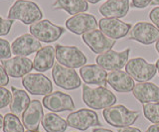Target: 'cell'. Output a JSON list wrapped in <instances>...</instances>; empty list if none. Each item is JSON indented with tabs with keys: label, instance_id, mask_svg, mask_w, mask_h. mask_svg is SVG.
<instances>
[{
	"label": "cell",
	"instance_id": "23",
	"mask_svg": "<svg viewBox=\"0 0 159 132\" xmlns=\"http://www.w3.org/2000/svg\"><path fill=\"white\" fill-rule=\"evenodd\" d=\"M56 50L53 46L42 47L37 52L33 60V68L37 72L44 73L54 67Z\"/></svg>",
	"mask_w": 159,
	"mask_h": 132
},
{
	"label": "cell",
	"instance_id": "29",
	"mask_svg": "<svg viewBox=\"0 0 159 132\" xmlns=\"http://www.w3.org/2000/svg\"><path fill=\"white\" fill-rule=\"evenodd\" d=\"M12 55L11 45L7 40L0 38V60H6L10 59Z\"/></svg>",
	"mask_w": 159,
	"mask_h": 132
},
{
	"label": "cell",
	"instance_id": "28",
	"mask_svg": "<svg viewBox=\"0 0 159 132\" xmlns=\"http://www.w3.org/2000/svg\"><path fill=\"white\" fill-rule=\"evenodd\" d=\"M142 109L144 117L148 121L152 122L153 124L159 123V101L143 104Z\"/></svg>",
	"mask_w": 159,
	"mask_h": 132
},
{
	"label": "cell",
	"instance_id": "27",
	"mask_svg": "<svg viewBox=\"0 0 159 132\" xmlns=\"http://www.w3.org/2000/svg\"><path fill=\"white\" fill-rule=\"evenodd\" d=\"M3 131L4 132H25L24 125L21 123V121L18 118V116L13 113H7L4 116Z\"/></svg>",
	"mask_w": 159,
	"mask_h": 132
},
{
	"label": "cell",
	"instance_id": "16",
	"mask_svg": "<svg viewBox=\"0 0 159 132\" xmlns=\"http://www.w3.org/2000/svg\"><path fill=\"white\" fill-rule=\"evenodd\" d=\"M98 27L97 19L92 14L80 13L69 18L66 21V28L76 35H83Z\"/></svg>",
	"mask_w": 159,
	"mask_h": 132
},
{
	"label": "cell",
	"instance_id": "32",
	"mask_svg": "<svg viewBox=\"0 0 159 132\" xmlns=\"http://www.w3.org/2000/svg\"><path fill=\"white\" fill-rule=\"evenodd\" d=\"M149 18L153 22V24L159 29V7L153 8L149 13Z\"/></svg>",
	"mask_w": 159,
	"mask_h": 132
},
{
	"label": "cell",
	"instance_id": "42",
	"mask_svg": "<svg viewBox=\"0 0 159 132\" xmlns=\"http://www.w3.org/2000/svg\"><path fill=\"white\" fill-rule=\"evenodd\" d=\"M156 69H157V71H158V73H159V60H157L156 61Z\"/></svg>",
	"mask_w": 159,
	"mask_h": 132
},
{
	"label": "cell",
	"instance_id": "1",
	"mask_svg": "<svg viewBox=\"0 0 159 132\" xmlns=\"http://www.w3.org/2000/svg\"><path fill=\"white\" fill-rule=\"evenodd\" d=\"M83 100L92 109H106L113 106L117 99L106 86L89 87L83 85Z\"/></svg>",
	"mask_w": 159,
	"mask_h": 132
},
{
	"label": "cell",
	"instance_id": "39",
	"mask_svg": "<svg viewBox=\"0 0 159 132\" xmlns=\"http://www.w3.org/2000/svg\"><path fill=\"white\" fill-rule=\"evenodd\" d=\"M3 122H4V116H2V114L0 113V128L3 127Z\"/></svg>",
	"mask_w": 159,
	"mask_h": 132
},
{
	"label": "cell",
	"instance_id": "14",
	"mask_svg": "<svg viewBox=\"0 0 159 132\" xmlns=\"http://www.w3.org/2000/svg\"><path fill=\"white\" fill-rule=\"evenodd\" d=\"M1 63L7 75L14 79L23 77L34 69L33 62L30 59L22 56H15L14 58L2 60Z\"/></svg>",
	"mask_w": 159,
	"mask_h": 132
},
{
	"label": "cell",
	"instance_id": "12",
	"mask_svg": "<svg viewBox=\"0 0 159 132\" xmlns=\"http://www.w3.org/2000/svg\"><path fill=\"white\" fill-rule=\"evenodd\" d=\"M129 40L136 41L143 45H151L159 40V29L151 23L138 22L131 28Z\"/></svg>",
	"mask_w": 159,
	"mask_h": 132
},
{
	"label": "cell",
	"instance_id": "2",
	"mask_svg": "<svg viewBox=\"0 0 159 132\" xmlns=\"http://www.w3.org/2000/svg\"><path fill=\"white\" fill-rule=\"evenodd\" d=\"M10 20H19L26 25L40 21L43 12L36 3L29 0H17L13 3L7 14Z\"/></svg>",
	"mask_w": 159,
	"mask_h": 132
},
{
	"label": "cell",
	"instance_id": "11",
	"mask_svg": "<svg viewBox=\"0 0 159 132\" xmlns=\"http://www.w3.org/2000/svg\"><path fill=\"white\" fill-rule=\"evenodd\" d=\"M82 39L93 53L99 54V55L111 51L112 47L116 45V41L107 37L101 30H98V29L83 34Z\"/></svg>",
	"mask_w": 159,
	"mask_h": 132
},
{
	"label": "cell",
	"instance_id": "8",
	"mask_svg": "<svg viewBox=\"0 0 159 132\" xmlns=\"http://www.w3.org/2000/svg\"><path fill=\"white\" fill-rule=\"evenodd\" d=\"M129 53H130L129 48L121 52H116L113 50L107 51L96 58L97 65L106 71H120L123 67L126 66Z\"/></svg>",
	"mask_w": 159,
	"mask_h": 132
},
{
	"label": "cell",
	"instance_id": "21",
	"mask_svg": "<svg viewBox=\"0 0 159 132\" xmlns=\"http://www.w3.org/2000/svg\"><path fill=\"white\" fill-rule=\"evenodd\" d=\"M98 10L104 18H123L129 11V0H107Z\"/></svg>",
	"mask_w": 159,
	"mask_h": 132
},
{
	"label": "cell",
	"instance_id": "4",
	"mask_svg": "<svg viewBox=\"0 0 159 132\" xmlns=\"http://www.w3.org/2000/svg\"><path fill=\"white\" fill-rule=\"evenodd\" d=\"M56 59L59 64L71 69H78L86 65L87 57L79 48L75 46L56 45Z\"/></svg>",
	"mask_w": 159,
	"mask_h": 132
},
{
	"label": "cell",
	"instance_id": "33",
	"mask_svg": "<svg viewBox=\"0 0 159 132\" xmlns=\"http://www.w3.org/2000/svg\"><path fill=\"white\" fill-rule=\"evenodd\" d=\"M9 84V76L2 65H0V86H7Z\"/></svg>",
	"mask_w": 159,
	"mask_h": 132
},
{
	"label": "cell",
	"instance_id": "17",
	"mask_svg": "<svg viewBox=\"0 0 159 132\" xmlns=\"http://www.w3.org/2000/svg\"><path fill=\"white\" fill-rule=\"evenodd\" d=\"M41 48V42L38 39L31 34H23L13 41L11 51L15 56L27 57L35 52H38Z\"/></svg>",
	"mask_w": 159,
	"mask_h": 132
},
{
	"label": "cell",
	"instance_id": "22",
	"mask_svg": "<svg viewBox=\"0 0 159 132\" xmlns=\"http://www.w3.org/2000/svg\"><path fill=\"white\" fill-rule=\"evenodd\" d=\"M132 94L143 104L159 101V87L152 82H137L133 87Z\"/></svg>",
	"mask_w": 159,
	"mask_h": 132
},
{
	"label": "cell",
	"instance_id": "9",
	"mask_svg": "<svg viewBox=\"0 0 159 132\" xmlns=\"http://www.w3.org/2000/svg\"><path fill=\"white\" fill-rule=\"evenodd\" d=\"M67 123L68 126L81 131H86L89 127L102 125L97 112L86 108L70 113L67 117Z\"/></svg>",
	"mask_w": 159,
	"mask_h": 132
},
{
	"label": "cell",
	"instance_id": "7",
	"mask_svg": "<svg viewBox=\"0 0 159 132\" xmlns=\"http://www.w3.org/2000/svg\"><path fill=\"white\" fill-rule=\"evenodd\" d=\"M126 73L134 81L147 82L156 75V66L147 63L142 58H133L128 60L125 66Z\"/></svg>",
	"mask_w": 159,
	"mask_h": 132
},
{
	"label": "cell",
	"instance_id": "5",
	"mask_svg": "<svg viewBox=\"0 0 159 132\" xmlns=\"http://www.w3.org/2000/svg\"><path fill=\"white\" fill-rule=\"evenodd\" d=\"M52 77L56 86L64 90H73L82 86L81 77H79L77 72L71 68L62 66L59 63H56L53 67Z\"/></svg>",
	"mask_w": 159,
	"mask_h": 132
},
{
	"label": "cell",
	"instance_id": "37",
	"mask_svg": "<svg viewBox=\"0 0 159 132\" xmlns=\"http://www.w3.org/2000/svg\"><path fill=\"white\" fill-rule=\"evenodd\" d=\"M92 132H113L109 129H107V128H101V127H96V128H93Z\"/></svg>",
	"mask_w": 159,
	"mask_h": 132
},
{
	"label": "cell",
	"instance_id": "38",
	"mask_svg": "<svg viewBox=\"0 0 159 132\" xmlns=\"http://www.w3.org/2000/svg\"><path fill=\"white\" fill-rule=\"evenodd\" d=\"M88 3H91V4H97L98 3L99 1H102V0H86Z\"/></svg>",
	"mask_w": 159,
	"mask_h": 132
},
{
	"label": "cell",
	"instance_id": "40",
	"mask_svg": "<svg viewBox=\"0 0 159 132\" xmlns=\"http://www.w3.org/2000/svg\"><path fill=\"white\" fill-rule=\"evenodd\" d=\"M151 4H153V5H159V0H152Z\"/></svg>",
	"mask_w": 159,
	"mask_h": 132
},
{
	"label": "cell",
	"instance_id": "20",
	"mask_svg": "<svg viewBox=\"0 0 159 132\" xmlns=\"http://www.w3.org/2000/svg\"><path fill=\"white\" fill-rule=\"evenodd\" d=\"M107 84L112 89L120 94H126L133 90L134 80L126 72L123 71H111L107 74Z\"/></svg>",
	"mask_w": 159,
	"mask_h": 132
},
{
	"label": "cell",
	"instance_id": "31",
	"mask_svg": "<svg viewBox=\"0 0 159 132\" xmlns=\"http://www.w3.org/2000/svg\"><path fill=\"white\" fill-rule=\"evenodd\" d=\"M13 25V20L10 19H3L0 17V36H6L9 34L11 27Z\"/></svg>",
	"mask_w": 159,
	"mask_h": 132
},
{
	"label": "cell",
	"instance_id": "30",
	"mask_svg": "<svg viewBox=\"0 0 159 132\" xmlns=\"http://www.w3.org/2000/svg\"><path fill=\"white\" fill-rule=\"evenodd\" d=\"M12 99V94L4 86H0V109L10 104Z\"/></svg>",
	"mask_w": 159,
	"mask_h": 132
},
{
	"label": "cell",
	"instance_id": "41",
	"mask_svg": "<svg viewBox=\"0 0 159 132\" xmlns=\"http://www.w3.org/2000/svg\"><path fill=\"white\" fill-rule=\"evenodd\" d=\"M155 49H156V51L158 52V54H159V40L156 42V45H155Z\"/></svg>",
	"mask_w": 159,
	"mask_h": 132
},
{
	"label": "cell",
	"instance_id": "10",
	"mask_svg": "<svg viewBox=\"0 0 159 132\" xmlns=\"http://www.w3.org/2000/svg\"><path fill=\"white\" fill-rule=\"evenodd\" d=\"M22 85L29 94L48 95L53 90L52 81L42 74H28L22 77Z\"/></svg>",
	"mask_w": 159,
	"mask_h": 132
},
{
	"label": "cell",
	"instance_id": "34",
	"mask_svg": "<svg viewBox=\"0 0 159 132\" xmlns=\"http://www.w3.org/2000/svg\"><path fill=\"white\" fill-rule=\"evenodd\" d=\"M151 1L152 0H132L131 6L138 8V9H142V8L147 7L149 4L151 3Z\"/></svg>",
	"mask_w": 159,
	"mask_h": 132
},
{
	"label": "cell",
	"instance_id": "24",
	"mask_svg": "<svg viewBox=\"0 0 159 132\" xmlns=\"http://www.w3.org/2000/svg\"><path fill=\"white\" fill-rule=\"evenodd\" d=\"M11 91H12V99H11V102L9 104L10 110H11V113L20 116L26 110L31 100H30L28 94L23 90H19L12 86Z\"/></svg>",
	"mask_w": 159,
	"mask_h": 132
},
{
	"label": "cell",
	"instance_id": "36",
	"mask_svg": "<svg viewBox=\"0 0 159 132\" xmlns=\"http://www.w3.org/2000/svg\"><path fill=\"white\" fill-rule=\"evenodd\" d=\"M145 132H159V123H155V124L150 125Z\"/></svg>",
	"mask_w": 159,
	"mask_h": 132
},
{
	"label": "cell",
	"instance_id": "26",
	"mask_svg": "<svg viewBox=\"0 0 159 132\" xmlns=\"http://www.w3.org/2000/svg\"><path fill=\"white\" fill-rule=\"evenodd\" d=\"M41 123L47 132H65L68 127L67 121L54 112L45 114Z\"/></svg>",
	"mask_w": 159,
	"mask_h": 132
},
{
	"label": "cell",
	"instance_id": "43",
	"mask_svg": "<svg viewBox=\"0 0 159 132\" xmlns=\"http://www.w3.org/2000/svg\"><path fill=\"white\" fill-rule=\"evenodd\" d=\"M25 132H40V131H30V130H27V131H25Z\"/></svg>",
	"mask_w": 159,
	"mask_h": 132
},
{
	"label": "cell",
	"instance_id": "19",
	"mask_svg": "<svg viewBox=\"0 0 159 132\" xmlns=\"http://www.w3.org/2000/svg\"><path fill=\"white\" fill-rule=\"evenodd\" d=\"M82 80L86 85L104 86L107 82V73L98 65H87L80 70Z\"/></svg>",
	"mask_w": 159,
	"mask_h": 132
},
{
	"label": "cell",
	"instance_id": "3",
	"mask_svg": "<svg viewBox=\"0 0 159 132\" xmlns=\"http://www.w3.org/2000/svg\"><path fill=\"white\" fill-rule=\"evenodd\" d=\"M103 118L107 124L116 128L129 127L135 123L139 117L137 111L127 109L124 105H113L103 109Z\"/></svg>",
	"mask_w": 159,
	"mask_h": 132
},
{
	"label": "cell",
	"instance_id": "15",
	"mask_svg": "<svg viewBox=\"0 0 159 132\" xmlns=\"http://www.w3.org/2000/svg\"><path fill=\"white\" fill-rule=\"evenodd\" d=\"M42 103L48 110L53 112H62L67 110L72 111L75 109L73 99L62 91L51 92L50 95L44 96Z\"/></svg>",
	"mask_w": 159,
	"mask_h": 132
},
{
	"label": "cell",
	"instance_id": "18",
	"mask_svg": "<svg viewBox=\"0 0 159 132\" xmlns=\"http://www.w3.org/2000/svg\"><path fill=\"white\" fill-rule=\"evenodd\" d=\"M44 117L43 107L40 100L34 99L29 103L28 107L22 114V123L27 130L39 131L40 122Z\"/></svg>",
	"mask_w": 159,
	"mask_h": 132
},
{
	"label": "cell",
	"instance_id": "25",
	"mask_svg": "<svg viewBox=\"0 0 159 132\" xmlns=\"http://www.w3.org/2000/svg\"><path fill=\"white\" fill-rule=\"evenodd\" d=\"M53 6L55 10H65L73 16L86 12L89 9L86 0H56Z\"/></svg>",
	"mask_w": 159,
	"mask_h": 132
},
{
	"label": "cell",
	"instance_id": "35",
	"mask_svg": "<svg viewBox=\"0 0 159 132\" xmlns=\"http://www.w3.org/2000/svg\"><path fill=\"white\" fill-rule=\"evenodd\" d=\"M118 132H141V130L136 128V127L129 126V127H124V128H120V129L118 130Z\"/></svg>",
	"mask_w": 159,
	"mask_h": 132
},
{
	"label": "cell",
	"instance_id": "13",
	"mask_svg": "<svg viewBox=\"0 0 159 132\" xmlns=\"http://www.w3.org/2000/svg\"><path fill=\"white\" fill-rule=\"evenodd\" d=\"M98 27L104 35L114 41L125 37L131 30L130 24L116 18H102L98 21Z\"/></svg>",
	"mask_w": 159,
	"mask_h": 132
},
{
	"label": "cell",
	"instance_id": "6",
	"mask_svg": "<svg viewBox=\"0 0 159 132\" xmlns=\"http://www.w3.org/2000/svg\"><path fill=\"white\" fill-rule=\"evenodd\" d=\"M29 31L40 42L53 43L56 42L61 37L65 29L61 26L55 25L49 20H40L33 23L29 27Z\"/></svg>",
	"mask_w": 159,
	"mask_h": 132
}]
</instances>
